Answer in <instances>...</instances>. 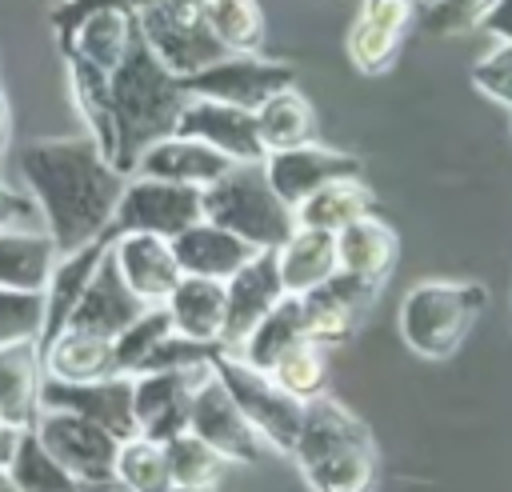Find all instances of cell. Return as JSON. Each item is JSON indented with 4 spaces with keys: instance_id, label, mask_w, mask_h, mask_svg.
<instances>
[{
    "instance_id": "cell-21",
    "label": "cell",
    "mask_w": 512,
    "mask_h": 492,
    "mask_svg": "<svg viewBox=\"0 0 512 492\" xmlns=\"http://www.w3.org/2000/svg\"><path fill=\"white\" fill-rule=\"evenodd\" d=\"M236 160L224 156L220 148L196 140V136H184V132H172L156 144H148L136 160V172L144 176H160V180H176V184H196V188H208L212 180H220Z\"/></svg>"
},
{
    "instance_id": "cell-6",
    "label": "cell",
    "mask_w": 512,
    "mask_h": 492,
    "mask_svg": "<svg viewBox=\"0 0 512 492\" xmlns=\"http://www.w3.org/2000/svg\"><path fill=\"white\" fill-rule=\"evenodd\" d=\"M136 16L140 36L176 76H192L228 52L196 0H152Z\"/></svg>"
},
{
    "instance_id": "cell-43",
    "label": "cell",
    "mask_w": 512,
    "mask_h": 492,
    "mask_svg": "<svg viewBox=\"0 0 512 492\" xmlns=\"http://www.w3.org/2000/svg\"><path fill=\"white\" fill-rule=\"evenodd\" d=\"M468 80L484 100H492L500 108H512V40H496V48H488L472 64Z\"/></svg>"
},
{
    "instance_id": "cell-1",
    "label": "cell",
    "mask_w": 512,
    "mask_h": 492,
    "mask_svg": "<svg viewBox=\"0 0 512 492\" xmlns=\"http://www.w3.org/2000/svg\"><path fill=\"white\" fill-rule=\"evenodd\" d=\"M16 164L40 208V224L56 236L60 252H76L112 228L128 172H120L88 132L28 140L16 152Z\"/></svg>"
},
{
    "instance_id": "cell-32",
    "label": "cell",
    "mask_w": 512,
    "mask_h": 492,
    "mask_svg": "<svg viewBox=\"0 0 512 492\" xmlns=\"http://www.w3.org/2000/svg\"><path fill=\"white\" fill-rule=\"evenodd\" d=\"M256 124H260V140H264L268 152L316 140V108L308 104V96L296 84L280 88L276 96H268L256 108Z\"/></svg>"
},
{
    "instance_id": "cell-19",
    "label": "cell",
    "mask_w": 512,
    "mask_h": 492,
    "mask_svg": "<svg viewBox=\"0 0 512 492\" xmlns=\"http://www.w3.org/2000/svg\"><path fill=\"white\" fill-rule=\"evenodd\" d=\"M144 308L148 304L128 288V280H124V272H120V264H116V256L108 248V256L100 260L92 284L84 288V296H80L68 328H84V332H96V336H112L116 340Z\"/></svg>"
},
{
    "instance_id": "cell-44",
    "label": "cell",
    "mask_w": 512,
    "mask_h": 492,
    "mask_svg": "<svg viewBox=\"0 0 512 492\" xmlns=\"http://www.w3.org/2000/svg\"><path fill=\"white\" fill-rule=\"evenodd\" d=\"M32 216H40V208H36V200L28 196V188L16 192V188L4 184V176H0V228H4V224H32Z\"/></svg>"
},
{
    "instance_id": "cell-2",
    "label": "cell",
    "mask_w": 512,
    "mask_h": 492,
    "mask_svg": "<svg viewBox=\"0 0 512 492\" xmlns=\"http://www.w3.org/2000/svg\"><path fill=\"white\" fill-rule=\"evenodd\" d=\"M112 100H116V124H120V172H136V160L148 144L176 132L180 112L188 104L184 76H176L144 36L132 40L128 56L112 72Z\"/></svg>"
},
{
    "instance_id": "cell-25",
    "label": "cell",
    "mask_w": 512,
    "mask_h": 492,
    "mask_svg": "<svg viewBox=\"0 0 512 492\" xmlns=\"http://www.w3.org/2000/svg\"><path fill=\"white\" fill-rule=\"evenodd\" d=\"M276 264L284 276V288L304 296L320 284H328L340 272V248H336V232L328 228H308L296 224L292 236L276 248Z\"/></svg>"
},
{
    "instance_id": "cell-27",
    "label": "cell",
    "mask_w": 512,
    "mask_h": 492,
    "mask_svg": "<svg viewBox=\"0 0 512 492\" xmlns=\"http://www.w3.org/2000/svg\"><path fill=\"white\" fill-rule=\"evenodd\" d=\"M44 368H48L52 380H68V384L116 376L120 372L116 340L84 332V328H64L52 340H44Z\"/></svg>"
},
{
    "instance_id": "cell-26",
    "label": "cell",
    "mask_w": 512,
    "mask_h": 492,
    "mask_svg": "<svg viewBox=\"0 0 512 492\" xmlns=\"http://www.w3.org/2000/svg\"><path fill=\"white\" fill-rule=\"evenodd\" d=\"M352 444H372V432L360 416H352L336 396H316L304 404V424H300V440L292 448L296 468L308 460H320L336 448H352Z\"/></svg>"
},
{
    "instance_id": "cell-28",
    "label": "cell",
    "mask_w": 512,
    "mask_h": 492,
    "mask_svg": "<svg viewBox=\"0 0 512 492\" xmlns=\"http://www.w3.org/2000/svg\"><path fill=\"white\" fill-rule=\"evenodd\" d=\"M164 304L176 320V332L224 344V320H228V284L224 280L184 272Z\"/></svg>"
},
{
    "instance_id": "cell-36",
    "label": "cell",
    "mask_w": 512,
    "mask_h": 492,
    "mask_svg": "<svg viewBox=\"0 0 512 492\" xmlns=\"http://www.w3.org/2000/svg\"><path fill=\"white\" fill-rule=\"evenodd\" d=\"M8 472L16 480V492H72V488H80V480L56 460V452L40 440L36 428H20Z\"/></svg>"
},
{
    "instance_id": "cell-34",
    "label": "cell",
    "mask_w": 512,
    "mask_h": 492,
    "mask_svg": "<svg viewBox=\"0 0 512 492\" xmlns=\"http://www.w3.org/2000/svg\"><path fill=\"white\" fill-rule=\"evenodd\" d=\"M300 476L312 492H364L376 480V444L336 448L320 460L300 464Z\"/></svg>"
},
{
    "instance_id": "cell-15",
    "label": "cell",
    "mask_w": 512,
    "mask_h": 492,
    "mask_svg": "<svg viewBox=\"0 0 512 492\" xmlns=\"http://www.w3.org/2000/svg\"><path fill=\"white\" fill-rule=\"evenodd\" d=\"M264 168H268V180L276 184V192H280L292 208L304 204V200H308L312 192H320L324 184H332V180H340V176H360V172H364L352 152L328 148V144H320V140L268 152V156H264Z\"/></svg>"
},
{
    "instance_id": "cell-52",
    "label": "cell",
    "mask_w": 512,
    "mask_h": 492,
    "mask_svg": "<svg viewBox=\"0 0 512 492\" xmlns=\"http://www.w3.org/2000/svg\"><path fill=\"white\" fill-rule=\"evenodd\" d=\"M420 4H424V0H420Z\"/></svg>"
},
{
    "instance_id": "cell-49",
    "label": "cell",
    "mask_w": 512,
    "mask_h": 492,
    "mask_svg": "<svg viewBox=\"0 0 512 492\" xmlns=\"http://www.w3.org/2000/svg\"><path fill=\"white\" fill-rule=\"evenodd\" d=\"M508 320H512V304H508Z\"/></svg>"
},
{
    "instance_id": "cell-31",
    "label": "cell",
    "mask_w": 512,
    "mask_h": 492,
    "mask_svg": "<svg viewBox=\"0 0 512 492\" xmlns=\"http://www.w3.org/2000/svg\"><path fill=\"white\" fill-rule=\"evenodd\" d=\"M304 336H308V328H304V300H300L296 292H288V296L244 336V344L232 348V352L268 372V368H272L292 344H300Z\"/></svg>"
},
{
    "instance_id": "cell-17",
    "label": "cell",
    "mask_w": 512,
    "mask_h": 492,
    "mask_svg": "<svg viewBox=\"0 0 512 492\" xmlns=\"http://www.w3.org/2000/svg\"><path fill=\"white\" fill-rule=\"evenodd\" d=\"M112 256H116L128 288L144 304H164L184 276L176 244L168 236H156V232H116Z\"/></svg>"
},
{
    "instance_id": "cell-40",
    "label": "cell",
    "mask_w": 512,
    "mask_h": 492,
    "mask_svg": "<svg viewBox=\"0 0 512 492\" xmlns=\"http://www.w3.org/2000/svg\"><path fill=\"white\" fill-rule=\"evenodd\" d=\"M168 332H176V320H172L168 304H148V308L116 336V364H120V372L136 376L140 364L152 356V348H156Z\"/></svg>"
},
{
    "instance_id": "cell-41",
    "label": "cell",
    "mask_w": 512,
    "mask_h": 492,
    "mask_svg": "<svg viewBox=\"0 0 512 492\" xmlns=\"http://www.w3.org/2000/svg\"><path fill=\"white\" fill-rule=\"evenodd\" d=\"M496 0H424L416 12L420 32L428 36H464L484 24Z\"/></svg>"
},
{
    "instance_id": "cell-22",
    "label": "cell",
    "mask_w": 512,
    "mask_h": 492,
    "mask_svg": "<svg viewBox=\"0 0 512 492\" xmlns=\"http://www.w3.org/2000/svg\"><path fill=\"white\" fill-rule=\"evenodd\" d=\"M112 240H116V228H108L104 236L88 240V244L76 248V252H60V260H56V268H52V280H48V288H44V340H52L56 332L68 328V320H72V312H76L84 288L92 284L100 260L108 256Z\"/></svg>"
},
{
    "instance_id": "cell-4",
    "label": "cell",
    "mask_w": 512,
    "mask_h": 492,
    "mask_svg": "<svg viewBox=\"0 0 512 492\" xmlns=\"http://www.w3.org/2000/svg\"><path fill=\"white\" fill-rule=\"evenodd\" d=\"M204 220H216L256 248H280L296 228V208L268 180L264 160H236L204 188Z\"/></svg>"
},
{
    "instance_id": "cell-50",
    "label": "cell",
    "mask_w": 512,
    "mask_h": 492,
    "mask_svg": "<svg viewBox=\"0 0 512 492\" xmlns=\"http://www.w3.org/2000/svg\"><path fill=\"white\" fill-rule=\"evenodd\" d=\"M0 424H4V416H0Z\"/></svg>"
},
{
    "instance_id": "cell-11",
    "label": "cell",
    "mask_w": 512,
    "mask_h": 492,
    "mask_svg": "<svg viewBox=\"0 0 512 492\" xmlns=\"http://www.w3.org/2000/svg\"><path fill=\"white\" fill-rule=\"evenodd\" d=\"M216 372L212 364L184 368V372H136V420L144 436L156 440H176L180 432L192 428V392Z\"/></svg>"
},
{
    "instance_id": "cell-8",
    "label": "cell",
    "mask_w": 512,
    "mask_h": 492,
    "mask_svg": "<svg viewBox=\"0 0 512 492\" xmlns=\"http://www.w3.org/2000/svg\"><path fill=\"white\" fill-rule=\"evenodd\" d=\"M196 220H204V188L132 172L124 184V196L116 204L112 228L116 232H156V236L176 240Z\"/></svg>"
},
{
    "instance_id": "cell-30",
    "label": "cell",
    "mask_w": 512,
    "mask_h": 492,
    "mask_svg": "<svg viewBox=\"0 0 512 492\" xmlns=\"http://www.w3.org/2000/svg\"><path fill=\"white\" fill-rule=\"evenodd\" d=\"M368 212H376V192L364 184V176H340L320 192H312L304 204H296V224L340 232Z\"/></svg>"
},
{
    "instance_id": "cell-46",
    "label": "cell",
    "mask_w": 512,
    "mask_h": 492,
    "mask_svg": "<svg viewBox=\"0 0 512 492\" xmlns=\"http://www.w3.org/2000/svg\"><path fill=\"white\" fill-rule=\"evenodd\" d=\"M8 152H12V104H8V96L0 88V168H4Z\"/></svg>"
},
{
    "instance_id": "cell-45",
    "label": "cell",
    "mask_w": 512,
    "mask_h": 492,
    "mask_svg": "<svg viewBox=\"0 0 512 492\" xmlns=\"http://www.w3.org/2000/svg\"><path fill=\"white\" fill-rule=\"evenodd\" d=\"M480 28H484L492 40H512V0H496Z\"/></svg>"
},
{
    "instance_id": "cell-14",
    "label": "cell",
    "mask_w": 512,
    "mask_h": 492,
    "mask_svg": "<svg viewBox=\"0 0 512 492\" xmlns=\"http://www.w3.org/2000/svg\"><path fill=\"white\" fill-rule=\"evenodd\" d=\"M176 132L196 136L212 148H220L232 160H264L268 148L260 140V124L252 108L228 104V100H212V96H188Z\"/></svg>"
},
{
    "instance_id": "cell-20",
    "label": "cell",
    "mask_w": 512,
    "mask_h": 492,
    "mask_svg": "<svg viewBox=\"0 0 512 492\" xmlns=\"http://www.w3.org/2000/svg\"><path fill=\"white\" fill-rule=\"evenodd\" d=\"M64 64H68L72 108H76L84 132L116 164V156H120V124H116V100H112V72L92 64V60H84V56H64Z\"/></svg>"
},
{
    "instance_id": "cell-42",
    "label": "cell",
    "mask_w": 512,
    "mask_h": 492,
    "mask_svg": "<svg viewBox=\"0 0 512 492\" xmlns=\"http://www.w3.org/2000/svg\"><path fill=\"white\" fill-rule=\"evenodd\" d=\"M44 340V292L0 288V344Z\"/></svg>"
},
{
    "instance_id": "cell-12",
    "label": "cell",
    "mask_w": 512,
    "mask_h": 492,
    "mask_svg": "<svg viewBox=\"0 0 512 492\" xmlns=\"http://www.w3.org/2000/svg\"><path fill=\"white\" fill-rule=\"evenodd\" d=\"M376 292L380 284L364 280V276H352V272H336L328 284L304 292V328H308V340L324 344V348H340L352 340L360 316L376 304Z\"/></svg>"
},
{
    "instance_id": "cell-33",
    "label": "cell",
    "mask_w": 512,
    "mask_h": 492,
    "mask_svg": "<svg viewBox=\"0 0 512 492\" xmlns=\"http://www.w3.org/2000/svg\"><path fill=\"white\" fill-rule=\"evenodd\" d=\"M116 488L128 492H172V464L168 444L144 432H132L120 440L116 452Z\"/></svg>"
},
{
    "instance_id": "cell-48",
    "label": "cell",
    "mask_w": 512,
    "mask_h": 492,
    "mask_svg": "<svg viewBox=\"0 0 512 492\" xmlns=\"http://www.w3.org/2000/svg\"><path fill=\"white\" fill-rule=\"evenodd\" d=\"M0 492H16V480H12L8 468H0Z\"/></svg>"
},
{
    "instance_id": "cell-3",
    "label": "cell",
    "mask_w": 512,
    "mask_h": 492,
    "mask_svg": "<svg viewBox=\"0 0 512 492\" xmlns=\"http://www.w3.org/2000/svg\"><path fill=\"white\" fill-rule=\"evenodd\" d=\"M488 308V288L480 280H420L400 300V340L420 360H448L472 336Z\"/></svg>"
},
{
    "instance_id": "cell-7",
    "label": "cell",
    "mask_w": 512,
    "mask_h": 492,
    "mask_svg": "<svg viewBox=\"0 0 512 492\" xmlns=\"http://www.w3.org/2000/svg\"><path fill=\"white\" fill-rule=\"evenodd\" d=\"M32 428L56 452V460L80 480V488H112L116 484L120 436H112L104 424H96L80 412H64V408H40Z\"/></svg>"
},
{
    "instance_id": "cell-23",
    "label": "cell",
    "mask_w": 512,
    "mask_h": 492,
    "mask_svg": "<svg viewBox=\"0 0 512 492\" xmlns=\"http://www.w3.org/2000/svg\"><path fill=\"white\" fill-rule=\"evenodd\" d=\"M56 260H60V244L48 228H32V224L0 228V288L44 292Z\"/></svg>"
},
{
    "instance_id": "cell-47",
    "label": "cell",
    "mask_w": 512,
    "mask_h": 492,
    "mask_svg": "<svg viewBox=\"0 0 512 492\" xmlns=\"http://www.w3.org/2000/svg\"><path fill=\"white\" fill-rule=\"evenodd\" d=\"M16 440H20V428H12V424H0V468H8V464H12Z\"/></svg>"
},
{
    "instance_id": "cell-24",
    "label": "cell",
    "mask_w": 512,
    "mask_h": 492,
    "mask_svg": "<svg viewBox=\"0 0 512 492\" xmlns=\"http://www.w3.org/2000/svg\"><path fill=\"white\" fill-rule=\"evenodd\" d=\"M172 244H176V256H180L184 272L216 276V280H228L232 272H240L260 252L252 240H244L240 232H232V228H224L216 220H196Z\"/></svg>"
},
{
    "instance_id": "cell-37",
    "label": "cell",
    "mask_w": 512,
    "mask_h": 492,
    "mask_svg": "<svg viewBox=\"0 0 512 492\" xmlns=\"http://www.w3.org/2000/svg\"><path fill=\"white\" fill-rule=\"evenodd\" d=\"M200 8L228 52H260L264 48L268 24H264L260 0H204Z\"/></svg>"
},
{
    "instance_id": "cell-5",
    "label": "cell",
    "mask_w": 512,
    "mask_h": 492,
    "mask_svg": "<svg viewBox=\"0 0 512 492\" xmlns=\"http://www.w3.org/2000/svg\"><path fill=\"white\" fill-rule=\"evenodd\" d=\"M216 376L236 396V404L256 424V432L268 440V448L276 456H292V448L300 440V424H304V400H296L288 388L276 384L272 372L248 364L232 348L216 352Z\"/></svg>"
},
{
    "instance_id": "cell-9",
    "label": "cell",
    "mask_w": 512,
    "mask_h": 492,
    "mask_svg": "<svg viewBox=\"0 0 512 492\" xmlns=\"http://www.w3.org/2000/svg\"><path fill=\"white\" fill-rule=\"evenodd\" d=\"M296 84V68L264 56V52H224L220 60H212L208 68L184 76L188 96H212V100H228L240 108H260L268 96H276L280 88Z\"/></svg>"
},
{
    "instance_id": "cell-29",
    "label": "cell",
    "mask_w": 512,
    "mask_h": 492,
    "mask_svg": "<svg viewBox=\"0 0 512 492\" xmlns=\"http://www.w3.org/2000/svg\"><path fill=\"white\" fill-rule=\"evenodd\" d=\"M336 248H340V268L352 276H364L372 284H384L396 268L400 256V236L388 220H380L376 212L352 220L348 228L336 232Z\"/></svg>"
},
{
    "instance_id": "cell-39",
    "label": "cell",
    "mask_w": 512,
    "mask_h": 492,
    "mask_svg": "<svg viewBox=\"0 0 512 492\" xmlns=\"http://www.w3.org/2000/svg\"><path fill=\"white\" fill-rule=\"evenodd\" d=\"M400 44H404V32L384 28V24H376V20L360 16V12H356V20H352V28H348V40H344L348 60H352V68H356L360 76H380V72H388V68L396 64V56H400Z\"/></svg>"
},
{
    "instance_id": "cell-10",
    "label": "cell",
    "mask_w": 512,
    "mask_h": 492,
    "mask_svg": "<svg viewBox=\"0 0 512 492\" xmlns=\"http://www.w3.org/2000/svg\"><path fill=\"white\" fill-rule=\"evenodd\" d=\"M192 432L204 436L216 452H224L228 464H260L272 452L216 372L192 392Z\"/></svg>"
},
{
    "instance_id": "cell-16",
    "label": "cell",
    "mask_w": 512,
    "mask_h": 492,
    "mask_svg": "<svg viewBox=\"0 0 512 492\" xmlns=\"http://www.w3.org/2000/svg\"><path fill=\"white\" fill-rule=\"evenodd\" d=\"M228 320H224V348H240L244 336L288 296L280 264H276V248H260L240 272H232L228 280Z\"/></svg>"
},
{
    "instance_id": "cell-35",
    "label": "cell",
    "mask_w": 512,
    "mask_h": 492,
    "mask_svg": "<svg viewBox=\"0 0 512 492\" xmlns=\"http://www.w3.org/2000/svg\"><path fill=\"white\" fill-rule=\"evenodd\" d=\"M168 464H172V492H216L228 472V456L216 452L192 428L168 440Z\"/></svg>"
},
{
    "instance_id": "cell-51",
    "label": "cell",
    "mask_w": 512,
    "mask_h": 492,
    "mask_svg": "<svg viewBox=\"0 0 512 492\" xmlns=\"http://www.w3.org/2000/svg\"><path fill=\"white\" fill-rule=\"evenodd\" d=\"M196 4H204V0H196Z\"/></svg>"
},
{
    "instance_id": "cell-38",
    "label": "cell",
    "mask_w": 512,
    "mask_h": 492,
    "mask_svg": "<svg viewBox=\"0 0 512 492\" xmlns=\"http://www.w3.org/2000/svg\"><path fill=\"white\" fill-rule=\"evenodd\" d=\"M268 372L276 376L280 388H288L296 400L308 404V400L324 396V388H328V348L304 336V340L292 344Z\"/></svg>"
},
{
    "instance_id": "cell-13",
    "label": "cell",
    "mask_w": 512,
    "mask_h": 492,
    "mask_svg": "<svg viewBox=\"0 0 512 492\" xmlns=\"http://www.w3.org/2000/svg\"><path fill=\"white\" fill-rule=\"evenodd\" d=\"M44 408H64V412H80L96 424H104L112 436H132L140 432L136 420V380L128 372L104 376V380H84V384H68V380H44Z\"/></svg>"
},
{
    "instance_id": "cell-18",
    "label": "cell",
    "mask_w": 512,
    "mask_h": 492,
    "mask_svg": "<svg viewBox=\"0 0 512 492\" xmlns=\"http://www.w3.org/2000/svg\"><path fill=\"white\" fill-rule=\"evenodd\" d=\"M44 340L0 344V416L12 428H32L44 408Z\"/></svg>"
}]
</instances>
